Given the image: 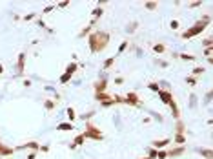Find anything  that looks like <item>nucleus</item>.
<instances>
[{
    "mask_svg": "<svg viewBox=\"0 0 213 159\" xmlns=\"http://www.w3.org/2000/svg\"><path fill=\"white\" fill-rule=\"evenodd\" d=\"M93 97H95V101H98V102H106V101L113 99V95H111V93H108V92H104V93H95Z\"/></svg>",
    "mask_w": 213,
    "mask_h": 159,
    "instance_id": "nucleus-14",
    "label": "nucleus"
},
{
    "mask_svg": "<svg viewBox=\"0 0 213 159\" xmlns=\"http://www.w3.org/2000/svg\"><path fill=\"white\" fill-rule=\"evenodd\" d=\"M170 143H171V139H170V137H166V139H157V141H153V143H151V146H153L155 150H162V148H166Z\"/></svg>",
    "mask_w": 213,
    "mask_h": 159,
    "instance_id": "nucleus-12",
    "label": "nucleus"
},
{
    "mask_svg": "<svg viewBox=\"0 0 213 159\" xmlns=\"http://www.w3.org/2000/svg\"><path fill=\"white\" fill-rule=\"evenodd\" d=\"M202 46L204 48H213V39L211 37H206V39L202 40Z\"/></svg>",
    "mask_w": 213,
    "mask_h": 159,
    "instance_id": "nucleus-35",
    "label": "nucleus"
},
{
    "mask_svg": "<svg viewBox=\"0 0 213 159\" xmlns=\"http://www.w3.org/2000/svg\"><path fill=\"white\" fill-rule=\"evenodd\" d=\"M178 59H182V60H190V62H193V60H195V55H191V53H178Z\"/></svg>",
    "mask_w": 213,
    "mask_h": 159,
    "instance_id": "nucleus-29",
    "label": "nucleus"
},
{
    "mask_svg": "<svg viewBox=\"0 0 213 159\" xmlns=\"http://www.w3.org/2000/svg\"><path fill=\"white\" fill-rule=\"evenodd\" d=\"M69 6V2L68 0H64V2H58V4H55V7H58V9H64V7H68Z\"/></svg>",
    "mask_w": 213,
    "mask_h": 159,
    "instance_id": "nucleus-40",
    "label": "nucleus"
},
{
    "mask_svg": "<svg viewBox=\"0 0 213 159\" xmlns=\"http://www.w3.org/2000/svg\"><path fill=\"white\" fill-rule=\"evenodd\" d=\"M93 115H95V112H88V114H84V115H82V119H84V121H89Z\"/></svg>",
    "mask_w": 213,
    "mask_h": 159,
    "instance_id": "nucleus-42",
    "label": "nucleus"
},
{
    "mask_svg": "<svg viewBox=\"0 0 213 159\" xmlns=\"http://www.w3.org/2000/svg\"><path fill=\"white\" fill-rule=\"evenodd\" d=\"M153 51H155L157 55H160V53L166 51V46H164L162 42H157V44H153Z\"/></svg>",
    "mask_w": 213,
    "mask_h": 159,
    "instance_id": "nucleus-22",
    "label": "nucleus"
},
{
    "mask_svg": "<svg viewBox=\"0 0 213 159\" xmlns=\"http://www.w3.org/2000/svg\"><path fill=\"white\" fill-rule=\"evenodd\" d=\"M75 126H73V122H60V124H57V130L58 132H71Z\"/></svg>",
    "mask_w": 213,
    "mask_h": 159,
    "instance_id": "nucleus-15",
    "label": "nucleus"
},
{
    "mask_svg": "<svg viewBox=\"0 0 213 159\" xmlns=\"http://www.w3.org/2000/svg\"><path fill=\"white\" fill-rule=\"evenodd\" d=\"M204 71H206V68H204V66H195L193 71H191V77H195V79H197V77H199V75H202Z\"/></svg>",
    "mask_w": 213,
    "mask_h": 159,
    "instance_id": "nucleus-23",
    "label": "nucleus"
},
{
    "mask_svg": "<svg viewBox=\"0 0 213 159\" xmlns=\"http://www.w3.org/2000/svg\"><path fill=\"white\" fill-rule=\"evenodd\" d=\"M53 9H55V4H51V6H46V7H44V11H42V13H51V11H53Z\"/></svg>",
    "mask_w": 213,
    "mask_h": 159,
    "instance_id": "nucleus-43",
    "label": "nucleus"
},
{
    "mask_svg": "<svg viewBox=\"0 0 213 159\" xmlns=\"http://www.w3.org/2000/svg\"><path fill=\"white\" fill-rule=\"evenodd\" d=\"M138 28V22L137 20H133V22H129L128 24V28H126V31H128V35H133L135 33V29Z\"/></svg>",
    "mask_w": 213,
    "mask_h": 159,
    "instance_id": "nucleus-21",
    "label": "nucleus"
},
{
    "mask_svg": "<svg viewBox=\"0 0 213 159\" xmlns=\"http://www.w3.org/2000/svg\"><path fill=\"white\" fill-rule=\"evenodd\" d=\"M186 84H188V86H191V88H195V86L199 84V79H195V77L190 75V77H186Z\"/></svg>",
    "mask_w": 213,
    "mask_h": 159,
    "instance_id": "nucleus-30",
    "label": "nucleus"
},
{
    "mask_svg": "<svg viewBox=\"0 0 213 159\" xmlns=\"http://www.w3.org/2000/svg\"><path fill=\"white\" fill-rule=\"evenodd\" d=\"M95 24H97V20L91 19V22H89V24H88L84 29H80V33H78V39H84V37H88V35H89V33L95 29Z\"/></svg>",
    "mask_w": 213,
    "mask_h": 159,
    "instance_id": "nucleus-10",
    "label": "nucleus"
},
{
    "mask_svg": "<svg viewBox=\"0 0 213 159\" xmlns=\"http://www.w3.org/2000/svg\"><path fill=\"white\" fill-rule=\"evenodd\" d=\"M108 77H100L98 80H95V84H93V88H95V93H104V92H108Z\"/></svg>",
    "mask_w": 213,
    "mask_h": 159,
    "instance_id": "nucleus-5",
    "label": "nucleus"
},
{
    "mask_svg": "<svg viewBox=\"0 0 213 159\" xmlns=\"http://www.w3.org/2000/svg\"><path fill=\"white\" fill-rule=\"evenodd\" d=\"M13 154H15V148L4 144V143L0 141V157H9V156H13Z\"/></svg>",
    "mask_w": 213,
    "mask_h": 159,
    "instance_id": "nucleus-11",
    "label": "nucleus"
},
{
    "mask_svg": "<svg viewBox=\"0 0 213 159\" xmlns=\"http://www.w3.org/2000/svg\"><path fill=\"white\" fill-rule=\"evenodd\" d=\"M211 53H213V48H204V55H206V59L211 57Z\"/></svg>",
    "mask_w": 213,
    "mask_h": 159,
    "instance_id": "nucleus-45",
    "label": "nucleus"
},
{
    "mask_svg": "<svg viewBox=\"0 0 213 159\" xmlns=\"http://www.w3.org/2000/svg\"><path fill=\"white\" fill-rule=\"evenodd\" d=\"M113 101H115V104H124V97L122 95H113Z\"/></svg>",
    "mask_w": 213,
    "mask_h": 159,
    "instance_id": "nucleus-41",
    "label": "nucleus"
},
{
    "mask_svg": "<svg viewBox=\"0 0 213 159\" xmlns=\"http://www.w3.org/2000/svg\"><path fill=\"white\" fill-rule=\"evenodd\" d=\"M190 108H197V95L195 93L190 95Z\"/></svg>",
    "mask_w": 213,
    "mask_h": 159,
    "instance_id": "nucleus-37",
    "label": "nucleus"
},
{
    "mask_svg": "<svg viewBox=\"0 0 213 159\" xmlns=\"http://www.w3.org/2000/svg\"><path fill=\"white\" fill-rule=\"evenodd\" d=\"M100 106H102V108H109V106H115V101L109 99V101H106V102H100Z\"/></svg>",
    "mask_w": 213,
    "mask_h": 159,
    "instance_id": "nucleus-38",
    "label": "nucleus"
},
{
    "mask_svg": "<svg viewBox=\"0 0 213 159\" xmlns=\"http://www.w3.org/2000/svg\"><path fill=\"white\" fill-rule=\"evenodd\" d=\"M210 19H211V17H210V13H206V15H204L200 20H197L191 28H188V29H186V31L180 35V39L190 40V39H193V37H197V35H200V33H202V31H204V29L210 26Z\"/></svg>",
    "mask_w": 213,
    "mask_h": 159,
    "instance_id": "nucleus-2",
    "label": "nucleus"
},
{
    "mask_svg": "<svg viewBox=\"0 0 213 159\" xmlns=\"http://www.w3.org/2000/svg\"><path fill=\"white\" fill-rule=\"evenodd\" d=\"M175 134H184V135H186V124L180 119L175 122Z\"/></svg>",
    "mask_w": 213,
    "mask_h": 159,
    "instance_id": "nucleus-16",
    "label": "nucleus"
},
{
    "mask_svg": "<svg viewBox=\"0 0 213 159\" xmlns=\"http://www.w3.org/2000/svg\"><path fill=\"white\" fill-rule=\"evenodd\" d=\"M86 139H93V141H104V134L98 130L93 124V121H86V130L82 132Z\"/></svg>",
    "mask_w": 213,
    "mask_h": 159,
    "instance_id": "nucleus-3",
    "label": "nucleus"
},
{
    "mask_svg": "<svg viewBox=\"0 0 213 159\" xmlns=\"http://www.w3.org/2000/svg\"><path fill=\"white\" fill-rule=\"evenodd\" d=\"M211 101V92H208V95H206V102H210Z\"/></svg>",
    "mask_w": 213,
    "mask_h": 159,
    "instance_id": "nucleus-53",
    "label": "nucleus"
},
{
    "mask_svg": "<svg viewBox=\"0 0 213 159\" xmlns=\"http://www.w3.org/2000/svg\"><path fill=\"white\" fill-rule=\"evenodd\" d=\"M104 15V7L102 6H97L95 9H93V13H91V17H93V20H98L100 17Z\"/></svg>",
    "mask_w": 213,
    "mask_h": 159,
    "instance_id": "nucleus-19",
    "label": "nucleus"
},
{
    "mask_svg": "<svg viewBox=\"0 0 213 159\" xmlns=\"http://www.w3.org/2000/svg\"><path fill=\"white\" fill-rule=\"evenodd\" d=\"M113 82H115L117 86H120V84H124V79H122V77H117V79L113 80Z\"/></svg>",
    "mask_w": 213,
    "mask_h": 159,
    "instance_id": "nucleus-49",
    "label": "nucleus"
},
{
    "mask_svg": "<svg viewBox=\"0 0 213 159\" xmlns=\"http://www.w3.org/2000/svg\"><path fill=\"white\" fill-rule=\"evenodd\" d=\"M111 40V35L108 31H102V29H93L89 35H88V42H89V49L91 53H100L108 48Z\"/></svg>",
    "mask_w": 213,
    "mask_h": 159,
    "instance_id": "nucleus-1",
    "label": "nucleus"
},
{
    "mask_svg": "<svg viewBox=\"0 0 213 159\" xmlns=\"http://www.w3.org/2000/svg\"><path fill=\"white\" fill-rule=\"evenodd\" d=\"M173 141L177 143V146H180V144H186V135H184V134H175Z\"/></svg>",
    "mask_w": 213,
    "mask_h": 159,
    "instance_id": "nucleus-20",
    "label": "nucleus"
},
{
    "mask_svg": "<svg viewBox=\"0 0 213 159\" xmlns=\"http://www.w3.org/2000/svg\"><path fill=\"white\" fill-rule=\"evenodd\" d=\"M158 97H160V101L164 102V104H170L171 101H173V93H171V90H158V93H157Z\"/></svg>",
    "mask_w": 213,
    "mask_h": 159,
    "instance_id": "nucleus-9",
    "label": "nucleus"
},
{
    "mask_svg": "<svg viewBox=\"0 0 213 159\" xmlns=\"http://www.w3.org/2000/svg\"><path fill=\"white\" fill-rule=\"evenodd\" d=\"M184 152H186V144H180V146H173L171 150H166V154H168V157H170V159L180 157V156H182Z\"/></svg>",
    "mask_w": 213,
    "mask_h": 159,
    "instance_id": "nucleus-7",
    "label": "nucleus"
},
{
    "mask_svg": "<svg viewBox=\"0 0 213 159\" xmlns=\"http://www.w3.org/2000/svg\"><path fill=\"white\" fill-rule=\"evenodd\" d=\"M124 104L133 106V108H140V106H142V102H140V99H138L137 92H128V95L124 97Z\"/></svg>",
    "mask_w": 213,
    "mask_h": 159,
    "instance_id": "nucleus-4",
    "label": "nucleus"
},
{
    "mask_svg": "<svg viewBox=\"0 0 213 159\" xmlns=\"http://www.w3.org/2000/svg\"><path fill=\"white\" fill-rule=\"evenodd\" d=\"M78 70V62H69L68 66H66V73H69L71 77H73V73Z\"/></svg>",
    "mask_w": 213,
    "mask_h": 159,
    "instance_id": "nucleus-18",
    "label": "nucleus"
},
{
    "mask_svg": "<svg viewBox=\"0 0 213 159\" xmlns=\"http://www.w3.org/2000/svg\"><path fill=\"white\" fill-rule=\"evenodd\" d=\"M151 115H153V117H155L157 121H160V122H162V119H164V117H162L160 114H151Z\"/></svg>",
    "mask_w": 213,
    "mask_h": 159,
    "instance_id": "nucleus-51",
    "label": "nucleus"
},
{
    "mask_svg": "<svg viewBox=\"0 0 213 159\" xmlns=\"http://www.w3.org/2000/svg\"><path fill=\"white\" fill-rule=\"evenodd\" d=\"M69 80H71V75H69V73H66V71H64V75H62V77H60V84H68V82H69Z\"/></svg>",
    "mask_w": 213,
    "mask_h": 159,
    "instance_id": "nucleus-36",
    "label": "nucleus"
},
{
    "mask_svg": "<svg viewBox=\"0 0 213 159\" xmlns=\"http://www.w3.org/2000/svg\"><path fill=\"white\" fill-rule=\"evenodd\" d=\"M39 152H42V154H47V152H49V146H47V144L40 146V148H39Z\"/></svg>",
    "mask_w": 213,
    "mask_h": 159,
    "instance_id": "nucleus-46",
    "label": "nucleus"
},
{
    "mask_svg": "<svg viewBox=\"0 0 213 159\" xmlns=\"http://www.w3.org/2000/svg\"><path fill=\"white\" fill-rule=\"evenodd\" d=\"M157 159H168L166 150H158V152H157Z\"/></svg>",
    "mask_w": 213,
    "mask_h": 159,
    "instance_id": "nucleus-39",
    "label": "nucleus"
},
{
    "mask_svg": "<svg viewBox=\"0 0 213 159\" xmlns=\"http://www.w3.org/2000/svg\"><path fill=\"white\" fill-rule=\"evenodd\" d=\"M199 154H200L202 157H206V159H213V150L211 148H199Z\"/></svg>",
    "mask_w": 213,
    "mask_h": 159,
    "instance_id": "nucleus-17",
    "label": "nucleus"
},
{
    "mask_svg": "<svg viewBox=\"0 0 213 159\" xmlns=\"http://www.w3.org/2000/svg\"><path fill=\"white\" fill-rule=\"evenodd\" d=\"M2 73H4V66L0 64V75H2Z\"/></svg>",
    "mask_w": 213,
    "mask_h": 159,
    "instance_id": "nucleus-54",
    "label": "nucleus"
},
{
    "mask_svg": "<svg viewBox=\"0 0 213 159\" xmlns=\"http://www.w3.org/2000/svg\"><path fill=\"white\" fill-rule=\"evenodd\" d=\"M37 26H39V28H42V29H46L47 33H53V29H51V28H47L44 20H37Z\"/></svg>",
    "mask_w": 213,
    "mask_h": 159,
    "instance_id": "nucleus-31",
    "label": "nucleus"
},
{
    "mask_svg": "<svg viewBox=\"0 0 213 159\" xmlns=\"http://www.w3.org/2000/svg\"><path fill=\"white\" fill-rule=\"evenodd\" d=\"M55 106H57V102H55V101H51V99L44 101V108H46L47 112H53V110H55Z\"/></svg>",
    "mask_w": 213,
    "mask_h": 159,
    "instance_id": "nucleus-24",
    "label": "nucleus"
},
{
    "mask_svg": "<svg viewBox=\"0 0 213 159\" xmlns=\"http://www.w3.org/2000/svg\"><path fill=\"white\" fill-rule=\"evenodd\" d=\"M40 144L37 141H27V143H24V144H20V146H15V152L17 150H33V152H39Z\"/></svg>",
    "mask_w": 213,
    "mask_h": 159,
    "instance_id": "nucleus-8",
    "label": "nucleus"
},
{
    "mask_svg": "<svg viewBox=\"0 0 213 159\" xmlns=\"http://www.w3.org/2000/svg\"><path fill=\"white\" fill-rule=\"evenodd\" d=\"M148 88H150L151 92L158 93V90H160V84H158V82H150V84H148Z\"/></svg>",
    "mask_w": 213,
    "mask_h": 159,
    "instance_id": "nucleus-33",
    "label": "nucleus"
},
{
    "mask_svg": "<svg viewBox=\"0 0 213 159\" xmlns=\"http://www.w3.org/2000/svg\"><path fill=\"white\" fill-rule=\"evenodd\" d=\"M35 17H37V13H29V15H26V17H24V20L27 22V20H33Z\"/></svg>",
    "mask_w": 213,
    "mask_h": 159,
    "instance_id": "nucleus-47",
    "label": "nucleus"
},
{
    "mask_svg": "<svg viewBox=\"0 0 213 159\" xmlns=\"http://www.w3.org/2000/svg\"><path fill=\"white\" fill-rule=\"evenodd\" d=\"M26 71V51H22L17 59V77H22Z\"/></svg>",
    "mask_w": 213,
    "mask_h": 159,
    "instance_id": "nucleus-6",
    "label": "nucleus"
},
{
    "mask_svg": "<svg viewBox=\"0 0 213 159\" xmlns=\"http://www.w3.org/2000/svg\"><path fill=\"white\" fill-rule=\"evenodd\" d=\"M178 28V20H171V29H177Z\"/></svg>",
    "mask_w": 213,
    "mask_h": 159,
    "instance_id": "nucleus-50",
    "label": "nucleus"
},
{
    "mask_svg": "<svg viewBox=\"0 0 213 159\" xmlns=\"http://www.w3.org/2000/svg\"><path fill=\"white\" fill-rule=\"evenodd\" d=\"M157 152H158V150H155L153 146H150V148H148V157L150 159H157Z\"/></svg>",
    "mask_w": 213,
    "mask_h": 159,
    "instance_id": "nucleus-34",
    "label": "nucleus"
},
{
    "mask_svg": "<svg viewBox=\"0 0 213 159\" xmlns=\"http://www.w3.org/2000/svg\"><path fill=\"white\" fill-rule=\"evenodd\" d=\"M140 159H150V157H140Z\"/></svg>",
    "mask_w": 213,
    "mask_h": 159,
    "instance_id": "nucleus-55",
    "label": "nucleus"
},
{
    "mask_svg": "<svg viewBox=\"0 0 213 159\" xmlns=\"http://www.w3.org/2000/svg\"><path fill=\"white\" fill-rule=\"evenodd\" d=\"M199 6H202V0H200V2L197 0V2H190V4H188V7H199Z\"/></svg>",
    "mask_w": 213,
    "mask_h": 159,
    "instance_id": "nucleus-44",
    "label": "nucleus"
},
{
    "mask_svg": "<svg viewBox=\"0 0 213 159\" xmlns=\"http://www.w3.org/2000/svg\"><path fill=\"white\" fill-rule=\"evenodd\" d=\"M168 106H170V110H171V115H173V119H177V121L180 119V110H178V106H177L175 99L171 101V102H170Z\"/></svg>",
    "mask_w": 213,
    "mask_h": 159,
    "instance_id": "nucleus-13",
    "label": "nucleus"
},
{
    "mask_svg": "<svg viewBox=\"0 0 213 159\" xmlns=\"http://www.w3.org/2000/svg\"><path fill=\"white\" fill-rule=\"evenodd\" d=\"M84 143H86V137H84V134H78L77 137H75V141H73V144H75V146H82V144H84Z\"/></svg>",
    "mask_w": 213,
    "mask_h": 159,
    "instance_id": "nucleus-25",
    "label": "nucleus"
},
{
    "mask_svg": "<svg viewBox=\"0 0 213 159\" xmlns=\"http://www.w3.org/2000/svg\"><path fill=\"white\" fill-rule=\"evenodd\" d=\"M126 48H128V40H122L120 42V46H118V49H117V53L120 55V53H124L126 51Z\"/></svg>",
    "mask_w": 213,
    "mask_h": 159,
    "instance_id": "nucleus-32",
    "label": "nucleus"
},
{
    "mask_svg": "<svg viewBox=\"0 0 213 159\" xmlns=\"http://www.w3.org/2000/svg\"><path fill=\"white\" fill-rule=\"evenodd\" d=\"M157 64H158V68H168V62H166V60H157Z\"/></svg>",
    "mask_w": 213,
    "mask_h": 159,
    "instance_id": "nucleus-48",
    "label": "nucleus"
},
{
    "mask_svg": "<svg viewBox=\"0 0 213 159\" xmlns=\"http://www.w3.org/2000/svg\"><path fill=\"white\" fill-rule=\"evenodd\" d=\"M117 57H109V59L104 60V70H109V68H113V64H115Z\"/></svg>",
    "mask_w": 213,
    "mask_h": 159,
    "instance_id": "nucleus-27",
    "label": "nucleus"
},
{
    "mask_svg": "<svg viewBox=\"0 0 213 159\" xmlns=\"http://www.w3.org/2000/svg\"><path fill=\"white\" fill-rule=\"evenodd\" d=\"M144 7H146V9H150V11H155L157 7H158V2H153V0L144 2Z\"/></svg>",
    "mask_w": 213,
    "mask_h": 159,
    "instance_id": "nucleus-26",
    "label": "nucleus"
},
{
    "mask_svg": "<svg viewBox=\"0 0 213 159\" xmlns=\"http://www.w3.org/2000/svg\"><path fill=\"white\" fill-rule=\"evenodd\" d=\"M37 157V152H29V154H27V159H35Z\"/></svg>",
    "mask_w": 213,
    "mask_h": 159,
    "instance_id": "nucleus-52",
    "label": "nucleus"
},
{
    "mask_svg": "<svg viewBox=\"0 0 213 159\" xmlns=\"http://www.w3.org/2000/svg\"><path fill=\"white\" fill-rule=\"evenodd\" d=\"M66 114H68V117H69V122H73V121L77 119V114H75V108H68V110H66Z\"/></svg>",
    "mask_w": 213,
    "mask_h": 159,
    "instance_id": "nucleus-28",
    "label": "nucleus"
}]
</instances>
